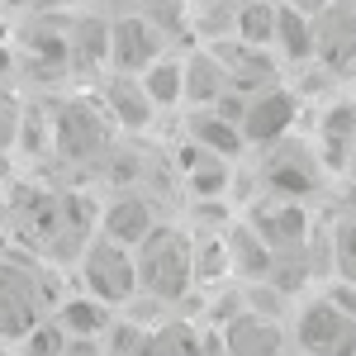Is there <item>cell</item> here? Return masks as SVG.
I'll use <instances>...</instances> for the list:
<instances>
[{"label":"cell","mask_w":356,"mask_h":356,"mask_svg":"<svg viewBox=\"0 0 356 356\" xmlns=\"http://www.w3.org/2000/svg\"><path fill=\"white\" fill-rule=\"evenodd\" d=\"M138 257V295H152L157 304H176L195 285V238L176 223H162L147 233V243L134 247Z\"/></svg>","instance_id":"1"},{"label":"cell","mask_w":356,"mask_h":356,"mask_svg":"<svg viewBox=\"0 0 356 356\" xmlns=\"http://www.w3.org/2000/svg\"><path fill=\"white\" fill-rule=\"evenodd\" d=\"M76 280L90 300L110 304V309H124V304L138 300V257L134 247L114 243L105 233H95L90 243L81 247V261H76Z\"/></svg>","instance_id":"2"},{"label":"cell","mask_w":356,"mask_h":356,"mask_svg":"<svg viewBox=\"0 0 356 356\" xmlns=\"http://www.w3.org/2000/svg\"><path fill=\"white\" fill-rule=\"evenodd\" d=\"M290 337L300 356H356V323L328 300H304L295 309V323H290Z\"/></svg>","instance_id":"3"},{"label":"cell","mask_w":356,"mask_h":356,"mask_svg":"<svg viewBox=\"0 0 356 356\" xmlns=\"http://www.w3.org/2000/svg\"><path fill=\"white\" fill-rule=\"evenodd\" d=\"M323 166L304 143H295V134L280 138L266 147V166H261V186L266 195H280V200H309V195L323 186Z\"/></svg>","instance_id":"4"},{"label":"cell","mask_w":356,"mask_h":356,"mask_svg":"<svg viewBox=\"0 0 356 356\" xmlns=\"http://www.w3.org/2000/svg\"><path fill=\"white\" fill-rule=\"evenodd\" d=\"M295 114H300V90H290V86H280V81L257 90V95H243L238 124H243L247 147H271L280 138H290Z\"/></svg>","instance_id":"5"},{"label":"cell","mask_w":356,"mask_h":356,"mask_svg":"<svg viewBox=\"0 0 356 356\" xmlns=\"http://www.w3.org/2000/svg\"><path fill=\"white\" fill-rule=\"evenodd\" d=\"M162 53H166V33L152 24L147 15L129 10V15L110 19V67H114V72H124V76H143Z\"/></svg>","instance_id":"6"},{"label":"cell","mask_w":356,"mask_h":356,"mask_svg":"<svg viewBox=\"0 0 356 356\" xmlns=\"http://www.w3.org/2000/svg\"><path fill=\"white\" fill-rule=\"evenodd\" d=\"M243 219L252 223V233L271 247L275 257H285V252H304V247H309V214H304V200L266 195L257 209H247Z\"/></svg>","instance_id":"7"},{"label":"cell","mask_w":356,"mask_h":356,"mask_svg":"<svg viewBox=\"0 0 356 356\" xmlns=\"http://www.w3.org/2000/svg\"><path fill=\"white\" fill-rule=\"evenodd\" d=\"M110 129H119L110 119L105 105H90V100H76L67 105L62 119H57V147L72 157V162H86V157H100L110 147Z\"/></svg>","instance_id":"8"},{"label":"cell","mask_w":356,"mask_h":356,"mask_svg":"<svg viewBox=\"0 0 356 356\" xmlns=\"http://www.w3.org/2000/svg\"><path fill=\"white\" fill-rule=\"evenodd\" d=\"M191 129V143L195 147H204V152H214L223 162H238L247 152V138H243V124H238V114H228L223 105H204V110H191L186 119Z\"/></svg>","instance_id":"9"},{"label":"cell","mask_w":356,"mask_h":356,"mask_svg":"<svg viewBox=\"0 0 356 356\" xmlns=\"http://www.w3.org/2000/svg\"><path fill=\"white\" fill-rule=\"evenodd\" d=\"M219 342L228 356H280L285 352V328L275 318H261V314L243 309V314H233L223 323Z\"/></svg>","instance_id":"10"},{"label":"cell","mask_w":356,"mask_h":356,"mask_svg":"<svg viewBox=\"0 0 356 356\" xmlns=\"http://www.w3.org/2000/svg\"><path fill=\"white\" fill-rule=\"evenodd\" d=\"M157 228H162V219L152 214L147 195H124V200L105 204V214H100V233L114 238V243H124V247H143L147 233H157Z\"/></svg>","instance_id":"11"},{"label":"cell","mask_w":356,"mask_h":356,"mask_svg":"<svg viewBox=\"0 0 356 356\" xmlns=\"http://www.w3.org/2000/svg\"><path fill=\"white\" fill-rule=\"evenodd\" d=\"M100 105L110 110V119L119 124V129H147V124H152V114H157V105L147 100L143 81H138V76H124V72H114L110 81H105Z\"/></svg>","instance_id":"12"},{"label":"cell","mask_w":356,"mask_h":356,"mask_svg":"<svg viewBox=\"0 0 356 356\" xmlns=\"http://www.w3.org/2000/svg\"><path fill=\"white\" fill-rule=\"evenodd\" d=\"M228 90H233V86H228V72H223V62H219L214 48L186 53V105H191V110L219 105Z\"/></svg>","instance_id":"13"},{"label":"cell","mask_w":356,"mask_h":356,"mask_svg":"<svg viewBox=\"0 0 356 356\" xmlns=\"http://www.w3.org/2000/svg\"><path fill=\"white\" fill-rule=\"evenodd\" d=\"M57 323L62 332L72 337V342H105V332L114 328V309L100 300H90V295H72V300L57 304Z\"/></svg>","instance_id":"14"},{"label":"cell","mask_w":356,"mask_h":356,"mask_svg":"<svg viewBox=\"0 0 356 356\" xmlns=\"http://www.w3.org/2000/svg\"><path fill=\"white\" fill-rule=\"evenodd\" d=\"M143 90H147V100L157 105V110H176V105H186V57L181 53H162L143 76Z\"/></svg>","instance_id":"15"},{"label":"cell","mask_w":356,"mask_h":356,"mask_svg":"<svg viewBox=\"0 0 356 356\" xmlns=\"http://www.w3.org/2000/svg\"><path fill=\"white\" fill-rule=\"evenodd\" d=\"M247 0H186V15H191V29L209 43H228L238 38V15H243Z\"/></svg>","instance_id":"16"},{"label":"cell","mask_w":356,"mask_h":356,"mask_svg":"<svg viewBox=\"0 0 356 356\" xmlns=\"http://www.w3.org/2000/svg\"><path fill=\"white\" fill-rule=\"evenodd\" d=\"M186 162L195 166H176L181 171V181L191 186V195H200V200H214V195L228 191V181H233V162H223V157H214V152H204V147H186Z\"/></svg>","instance_id":"17"},{"label":"cell","mask_w":356,"mask_h":356,"mask_svg":"<svg viewBox=\"0 0 356 356\" xmlns=\"http://www.w3.org/2000/svg\"><path fill=\"white\" fill-rule=\"evenodd\" d=\"M275 53L295 67H309L314 62V15H304L295 5L280 0V24H275Z\"/></svg>","instance_id":"18"},{"label":"cell","mask_w":356,"mask_h":356,"mask_svg":"<svg viewBox=\"0 0 356 356\" xmlns=\"http://www.w3.org/2000/svg\"><path fill=\"white\" fill-rule=\"evenodd\" d=\"M275 24H280V0H247L238 15V43L275 53Z\"/></svg>","instance_id":"19"},{"label":"cell","mask_w":356,"mask_h":356,"mask_svg":"<svg viewBox=\"0 0 356 356\" xmlns=\"http://www.w3.org/2000/svg\"><path fill=\"white\" fill-rule=\"evenodd\" d=\"M33 328H38L33 304H29L24 295H15V290L0 285V342H24Z\"/></svg>","instance_id":"20"},{"label":"cell","mask_w":356,"mask_h":356,"mask_svg":"<svg viewBox=\"0 0 356 356\" xmlns=\"http://www.w3.org/2000/svg\"><path fill=\"white\" fill-rule=\"evenodd\" d=\"M328 257H332L337 280H352V285H356V214H342V219L332 223Z\"/></svg>","instance_id":"21"},{"label":"cell","mask_w":356,"mask_h":356,"mask_svg":"<svg viewBox=\"0 0 356 356\" xmlns=\"http://www.w3.org/2000/svg\"><path fill=\"white\" fill-rule=\"evenodd\" d=\"M19 129H24V114H19V100L0 90V152H10L19 143Z\"/></svg>","instance_id":"22"},{"label":"cell","mask_w":356,"mask_h":356,"mask_svg":"<svg viewBox=\"0 0 356 356\" xmlns=\"http://www.w3.org/2000/svg\"><path fill=\"white\" fill-rule=\"evenodd\" d=\"M328 300H332V304H337V309H342V314H347V318L356 323V285H352V280H337V285L328 290Z\"/></svg>","instance_id":"23"},{"label":"cell","mask_w":356,"mask_h":356,"mask_svg":"<svg viewBox=\"0 0 356 356\" xmlns=\"http://www.w3.org/2000/svg\"><path fill=\"white\" fill-rule=\"evenodd\" d=\"M285 5H295V10H304V15H323L332 0H285Z\"/></svg>","instance_id":"24"},{"label":"cell","mask_w":356,"mask_h":356,"mask_svg":"<svg viewBox=\"0 0 356 356\" xmlns=\"http://www.w3.org/2000/svg\"><path fill=\"white\" fill-rule=\"evenodd\" d=\"M33 5H48V0H33Z\"/></svg>","instance_id":"25"}]
</instances>
